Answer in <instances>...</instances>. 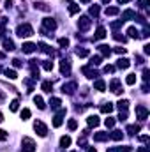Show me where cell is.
<instances>
[{
	"label": "cell",
	"mask_w": 150,
	"mask_h": 152,
	"mask_svg": "<svg viewBox=\"0 0 150 152\" xmlns=\"http://www.w3.org/2000/svg\"><path fill=\"white\" fill-rule=\"evenodd\" d=\"M21 119H23V120L30 119V110H27V108H23V110H21Z\"/></svg>",
	"instance_id": "cell-43"
},
{
	"label": "cell",
	"mask_w": 150,
	"mask_h": 152,
	"mask_svg": "<svg viewBox=\"0 0 150 152\" xmlns=\"http://www.w3.org/2000/svg\"><path fill=\"white\" fill-rule=\"evenodd\" d=\"M118 14V7H108L106 9V16H115Z\"/></svg>",
	"instance_id": "cell-36"
},
{
	"label": "cell",
	"mask_w": 150,
	"mask_h": 152,
	"mask_svg": "<svg viewBox=\"0 0 150 152\" xmlns=\"http://www.w3.org/2000/svg\"><path fill=\"white\" fill-rule=\"evenodd\" d=\"M139 129H141V126H139V124L127 126V133H129V135H136V133H139Z\"/></svg>",
	"instance_id": "cell-20"
},
{
	"label": "cell",
	"mask_w": 150,
	"mask_h": 152,
	"mask_svg": "<svg viewBox=\"0 0 150 152\" xmlns=\"http://www.w3.org/2000/svg\"><path fill=\"white\" fill-rule=\"evenodd\" d=\"M131 18H136V13L133 11V9H127V11L122 13V21H125V19H131Z\"/></svg>",
	"instance_id": "cell-14"
},
{
	"label": "cell",
	"mask_w": 150,
	"mask_h": 152,
	"mask_svg": "<svg viewBox=\"0 0 150 152\" xmlns=\"http://www.w3.org/2000/svg\"><path fill=\"white\" fill-rule=\"evenodd\" d=\"M138 152H150V149H148V147H139Z\"/></svg>",
	"instance_id": "cell-55"
},
{
	"label": "cell",
	"mask_w": 150,
	"mask_h": 152,
	"mask_svg": "<svg viewBox=\"0 0 150 152\" xmlns=\"http://www.w3.org/2000/svg\"><path fill=\"white\" fill-rule=\"evenodd\" d=\"M2 120H4V115H2V111H0V122H2Z\"/></svg>",
	"instance_id": "cell-61"
},
{
	"label": "cell",
	"mask_w": 150,
	"mask_h": 152,
	"mask_svg": "<svg viewBox=\"0 0 150 152\" xmlns=\"http://www.w3.org/2000/svg\"><path fill=\"white\" fill-rule=\"evenodd\" d=\"M127 34H129V37H133V39H139V32L134 27H129L127 28Z\"/></svg>",
	"instance_id": "cell-23"
},
{
	"label": "cell",
	"mask_w": 150,
	"mask_h": 152,
	"mask_svg": "<svg viewBox=\"0 0 150 152\" xmlns=\"http://www.w3.org/2000/svg\"><path fill=\"white\" fill-rule=\"evenodd\" d=\"M108 138H109L108 133H95V135H94V140H95V141H106Z\"/></svg>",
	"instance_id": "cell-17"
},
{
	"label": "cell",
	"mask_w": 150,
	"mask_h": 152,
	"mask_svg": "<svg viewBox=\"0 0 150 152\" xmlns=\"http://www.w3.org/2000/svg\"><path fill=\"white\" fill-rule=\"evenodd\" d=\"M118 4H127V2H131V0H117Z\"/></svg>",
	"instance_id": "cell-58"
},
{
	"label": "cell",
	"mask_w": 150,
	"mask_h": 152,
	"mask_svg": "<svg viewBox=\"0 0 150 152\" xmlns=\"http://www.w3.org/2000/svg\"><path fill=\"white\" fill-rule=\"evenodd\" d=\"M79 2H83V4H88V2H90V0H79Z\"/></svg>",
	"instance_id": "cell-62"
},
{
	"label": "cell",
	"mask_w": 150,
	"mask_h": 152,
	"mask_svg": "<svg viewBox=\"0 0 150 152\" xmlns=\"http://www.w3.org/2000/svg\"><path fill=\"white\" fill-rule=\"evenodd\" d=\"M9 108H11V111H18V108H19V101H18V99H14Z\"/></svg>",
	"instance_id": "cell-41"
},
{
	"label": "cell",
	"mask_w": 150,
	"mask_h": 152,
	"mask_svg": "<svg viewBox=\"0 0 150 152\" xmlns=\"http://www.w3.org/2000/svg\"><path fill=\"white\" fill-rule=\"evenodd\" d=\"M78 88V85H76V82H71V83H65L64 87H62V92L64 94H69V96H71V94H74V90Z\"/></svg>",
	"instance_id": "cell-6"
},
{
	"label": "cell",
	"mask_w": 150,
	"mask_h": 152,
	"mask_svg": "<svg viewBox=\"0 0 150 152\" xmlns=\"http://www.w3.org/2000/svg\"><path fill=\"white\" fill-rule=\"evenodd\" d=\"M127 119V110L125 111H120V115H118V120H125Z\"/></svg>",
	"instance_id": "cell-50"
},
{
	"label": "cell",
	"mask_w": 150,
	"mask_h": 152,
	"mask_svg": "<svg viewBox=\"0 0 150 152\" xmlns=\"http://www.w3.org/2000/svg\"><path fill=\"white\" fill-rule=\"evenodd\" d=\"M13 66H14V67H21V60H19V58H14V60H13Z\"/></svg>",
	"instance_id": "cell-52"
},
{
	"label": "cell",
	"mask_w": 150,
	"mask_h": 152,
	"mask_svg": "<svg viewBox=\"0 0 150 152\" xmlns=\"http://www.w3.org/2000/svg\"><path fill=\"white\" fill-rule=\"evenodd\" d=\"M99 52L103 53V57H109V55H111V50H109V46H106V44L99 46Z\"/></svg>",
	"instance_id": "cell-21"
},
{
	"label": "cell",
	"mask_w": 150,
	"mask_h": 152,
	"mask_svg": "<svg viewBox=\"0 0 150 152\" xmlns=\"http://www.w3.org/2000/svg\"><path fill=\"white\" fill-rule=\"evenodd\" d=\"M88 152H97V150H95V149H92V147H90V149H88Z\"/></svg>",
	"instance_id": "cell-60"
},
{
	"label": "cell",
	"mask_w": 150,
	"mask_h": 152,
	"mask_svg": "<svg viewBox=\"0 0 150 152\" xmlns=\"http://www.w3.org/2000/svg\"><path fill=\"white\" fill-rule=\"evenodd\" d=\"M67 126H69V129H71V131H74V129L78 127V122H76L74 119H71V120H69V124H67Z\"/></svg>",
	"instance_id": "cell-45"
},
{
	"label": "cell",
	"mask_w": 150,
	"mask_h": 152,
	"mask_svg": "<svg viewBox=\"0 0 150 152\" xmlns=\"http://www.w3.org/2000/svg\"><path fill=\"white\" fill-rule=\"evenodd\" d=\"M109 138L115 140V141H120V140L124 138V133H122V131H113V133L109 135Z\"/></svg>",
	"instance_id": "cell-24"
},
{
	"label": "cell",
	"mask_w": 150,
	"mask_h": 152,
	"mask_svg": "<svg viewBox=\"0 0 150 152\" xmlns=\"http://www.w3.org/2000/svg\"><path fill=\"white\" fill-rule=\"evenodd\" d=\"M99 122H101V120H99V117H97V115H90V117L87 119L88 127H95V126H99Z\"/></svg>",
	"instance_id": "cell-10"
},
{
	"label": "cell",
	"mask_w": 150,
	"mask_h": 152,
	"mask_svg": "<svg viewBox=\"0 0 150 152\" xmlns=\"http://www.w3.org/2000/svg\"><path fill=\"white\" fill-rule=\"evenodd\" d=\"M101 111H103V113H111V111H113V104L111 103H104L101 106Z\"/></svg>",
	"instance_id": "cell-25"
},
{
	"label": "cell",
	"mask_w": 150,
	"mask_h": 152,
	"mask_svg": "<svg viewBox=\"0 0 150 152\" xmlns=\"http://www.w3.org/2000/svg\"><path fill=\"white\" fill-rule=\"evenodd\" d=\"M106 37V28L104 27H99L95 30V39H104Z\"/></svg>",
	"instance_id": "cell-22"
},
{
	"label": "cell",
	"mask_w": 150,
	"mask_h": 152,
	"mask_svg": "<svg viewBox=\"0 0 150 152\" xmlns=\"http://www.w3.org/2000/svg\"><path fill=\"white\" fill-rule=\"evenodd\" d=\"M143 52H145V53H147V55H148V53H150V44H145V48H143Z\"/></svg>",
	"instance_id": "cell-56"
},
{
	"label": "cell",
	"mask_w": 150,
	"mask_h": 152,
	"mask_svg": "<svg viewBox=\"0 0 150 152\" xmlns=\"http://www.w3.org/2000/svg\"><path fill=\"white\" fill-rule=\"evenodd\" d=\"M34 5H35V9H39V11H44V13H48V11H49V7H48L46 4H43V2H35Z\"/></svg>",
	"instance_id": "cell-32"
},
{
	"label": "cell",
	"mask_w": 150,
	"mask_h": 152,
	"mask_svg": "<svg viewBox=\"0 0 150 152\" xmlns=\"http://www.w3.org/2000/svg\"><path fill=\"white\" fill-rule=\"evenodd\" d=\"M148 4H150L148 0H138V5L141 7V9H147V7H148Z\"/></svg>",
	"instance_id": "cell-46"
},
{
	"label": "cell",
	"mask_w": 150,
	"mask_h": 152,
	"mask_svg": "<svg viewBox=\"0 0 150 152\" xmlns=\"http://www.w3.org/2000/svg\"><path fill=\"white\" fill-rule=\"evenodd\" d=\"M43 90H44V92H51V90H53V85H51V82H43Z\"/></svg>",
	"instance_id": "cell-34"
},
{
	"label": "cell",
	"mask_w": 150,
	"mask_h": 152,
	"mask_svg": "<svg viewBox=\"0 0 150 152\" xmlns=\"http://www.w3.org/2000/svg\"><path fill=\"white\" fill-rule=\"evenodd\" d=\"M125 52H127L125 48H115V53H118V55H124Z\"/></svg>",
	"instance_id": "cell-51"
},
{
	"label": "cell",
	"mask_w": 150,
	"mask_h": 152,
	"mask_svg": "<svg viewBox=\"0 0 150 152\" xmlns=\"http://www.w3.org/2000/svg\"><path fill=\"white\" fill-rule=\"evenodd\" d=\"M136 117L139 119V120H147V117H148V110L145 108V106H136Z\"/></svg>",
	"instance_id": "cell-5"
},
{
	"label": "cell",
	"mask_w": 150,
	"mask_h": 152,
	"mask_svg": "<svg viewBox=\"0 0 150 152\" xmlns=\"http://www.w3.org/2000/svg\"><path fill=\"white\" fill-rule=\"evenodd\" d=\"M90 14H92V16H97L99 14V5H92V7H90V11H88Z\"/></svg>",
	"instance_id": "cell-44"
},
{
	"label": "cell",
	"mask_w": 150,
	"mask_h": 152,
	"mask_svg": "<svg viewBox=\"0 0 150 152\" xmlns=\"http://www.w3.org/2000/svg\"><path fill=\"white\" fill-rule=\"evenodd\" d=\"M81 71H83V74H85L87 78H95V76H99V74L95 73V71H94L92 67H88V66H85V67H83Z\"/></svg>",
	"instance_id": "cell-11"
},
{
	"label": "cell",
	"mask_w": 150,
	"mask_h": 152,
	"mask_svg": "<svg viewBox=\"0 0 150 152\" xmlns=\"http://www.w3.org/2000/svg\"><path fill=\"white\" fill-rule=\"evenodd\" d=\"M101 2H103V4H109V0H101Z\"/></svg>",
	"instance_id": "cell-63"
},
{
	"label": "cell",
	"mask_w": 150,
	"mask_h": 152,
	"mask_svg": "<svg viewBox=\"0 0 150 152\" xmlns=\"http://www.w3.org/2000/svg\"><path fill=\"white\" fill-rule=\"evenodd\" d=\"M21 152H35V143H34L32 138H28V136L23 138V149H21Z\"/></svg>",
	"instance_id": "cell-2"
},
{
	"label": "cell",
	"mask_w": 150,
	"mask_h": 152,
	"mask_svg": "<svg viewBox=\"0 0 150 152\" xmlns=\"http://www.w3.org/2000/svg\"><path fill=\"white\" fill-rule=\"evenodd\" d=\"M131 147H117V149H109V152H131Z\"/></svg>",
	"instance_id": "cell-35"
},
{
	"label": "cell",
	"mask_w": 150,
	"mask_h": 152,
	"mask_svg": "<svg viewBox=\"0 0 150 152\" xmlns=\"http://www.w3.org/2000/svg\"><path fill=\"white\" fill-rule=\"evenodd\" d=\"M148 78H150V71L148 69H143V80H145V82H148Z\"/></svg>",
	"instance_id": "cell-48"
},
{
	"label": "cell",
	"mask_w": 150,
	"mask_h": 152,
	"mask_svg": "<svg viewBox=\"0 0 150 152\" xmlns=\"http://www.w3.org/2000/svg\"><path fill=\"white\" fill-rule=\"evenodd\" d=\"M73 152H78V150H73Z\"/></svg>",
	"instance_id": "cell-64"
},
{
	"label": "cell",
	"mask_w": 150,
	"mask_h": 152,
	"mask_svg": "<svg viewBox=\"0 0 150 152\" xmlns=\"http://www.w3.org/2000/svg\"><path fill=\"white\" fill-rule=\"evenodd\" d=\"M139 141H148V136L147 135H141V136H139Z\"/></svg>",
	"instance_id": "cell-57"
},
{
	"label": "cell",
	"mask_w": 150,
	"mask_h": 152,
	"mask_svg": "<svg viewBox=\"0 0 150 152\" xmlns=\"http://www.w3.org/2000/svg\"><path fill=\"white\" fill-rule=\"evenodd\" d=\"M49 104H51V108H60L62 101H60L58 97H51V99H49Z\"/></svg>",
	"instance_id": "cell-31"
},
{
	"label": "cell",
	"mask_w": 150,
	"mask_h": 152,
	"mask_svg": "<svg viewBox=\"0 0 150 152\" xmlns=\"http://www.w3.org/2000/svg\"><path fill=\"white\" fill-rule=\"evenodd\" d=\"M37 46L34 44V43H25L23 46H21V50H23V53H32L34 50H35Z\"/></svg>",
	"instance_id": "cell-13"
},
{
	"label": "cell",
	"mask_w": 150,
	"mask_h": 152,
	"mask_svg": "<svg viewBox=\"0 0 150 152\" xmlns=\"http://www.w3.org/2000/svg\"><path fill=\"white\" fill-rule=\"evenodd\" d=\"M88 53H90V52H88L87 48H78V50H76V55H78V57H88Z\"/></svg>",
	"instance_id": "cell-33"
},
{
	"label": "cell",
	"mask_w": 150,
	"mask_h": 152,
	"mask_svg": "<svg viewBox=\"0 0 150 152\" xmlns=\"http://www.w3.org/2000/svg\"><path fill=\"white\" fill-rule=\"evenodd\" d=\"M4 48L7 50V52H13V50H14V43L11 41V39H5V41H4Z\"/></svg>",
	"instance_id": "cell-29"
},
{
	"label": "cell",
	"mask_w": 150,
	"mask_h": 152,
	"mask_svg": "<svg viewBox=\"0 0 150 152\" xmlns=\"http://www.w3.org/2000/svg\"><path fill=\"white\" fill-rule=\"evenodd\" d=\"M34 103L37 104V108H39V110H44V108H46V104H44V101H43V97H41V96H35V97H34Z\"/></svg>",
	"instance_id": "cell-19"
},
{
	"label": "cell",
	"mask_w": 150,
	"mask_h": 152,
	"mask_svg": "<svg viewBox=\"0 0 150 152\" xmlns=\"http://www.w3.org/2000/svg\"><path fill=\"white\" fill-rule=\"evenodd\" d=\"M78 27H79V30H88L90 28V18L88 16H81L79 21H78Z\"/></svg>",
	"instance_id": "cell-7"
},
{
	"label": "cell",
	"mask_w": 150,
	"mask_h": 152,
	"mask_svg": "<svg viewBox=\"0 0 150 152\" xmlns=\"http://www.w3.org/2000/svg\"><path fill=\"white\" fill-rule=\"evenodd\" d=\"M60 73L62 74L71 73V64H69V60H62V62H60Z\"/></svg>",
	"instance_id": "cell-9"
},
{
	"label": "cell",
	"mask_w": 150,
	"mask_h": 152,
	"mask_svg": "<svg viewBox=\"0 0 150 152\" xmlns=\"http://www.w3.org/2000/svg\"><path fill=\"white\" fill-rule=\"evenodd\" d=\"M129 66H131V62H129L127 58H118L117 60V67H120V69H127Z\"/></svg>",
	"instance_id": "cell-15"
},
{
	"label": "cell",
	"mask_w": 150,
	"mask_h": 152,
	"mask_svg": "<svg viewBox=\"0 0 150 152\" xmlns=\"http://www.w3.org/2000/svg\"><path fill=\"white\" fill-rule=\"evenodd\" d=\"M78 145H87V140H85V136H83V138H78Z\"/></svg>",
	"instance_id": "cell-54"
},
{
	"label": "cell",
	"mask_w": 150,
	"mask_h": 152,
	"mask_svg": "<svg viewBox=\"0 0 150 152\" xmlns=\"http://www.w3.org/2000/svg\"><path fill=\"white\" fill-rule=\"evenodd\" d=\"M103 62V57H99V55H95V57H92V58H90V66H99V64H101Z\"/></svg>",
	"instance_id": "cell-27"
},
{
	"label": "cell",
	"mask_w": 150,
	"mask_h": 152,
	"mask_svg": "<svg viewBox=\"0 0 150 152\" xmlns=\"http://www.w3.org/2000/svg\"><path fill=\"white\" fill-rule=\"evenodd\" d=\"M2 101H4V94H2V92H0V103H2Z\"/></svg>",
	"instance_id": "cell-59"
},
{
	"label": "cell",
	"mask_w": 150,
	"mask_h": 152,
	"mask_svg": "<svg viewBox=\"0 0 150 152\" xmlns=\"http://www.w3.org/2000/svg\"><path fill=\"white\" fill-rule=\"evenodd\" d=\"M69 145H71V138H69V136H62V138H60V147H69Z\"/></svg>",
	"instance_id": "cell-28"
},
{
	"label": "cell",
	"mask_w": 150,
	"mask_h": 152,
	"mask_svg": "<svg viewBox=\"0 0 150 152\" xmlns=\"http://www.w3.org/2000/svg\"><path fill=\"white\" fill-rule=\"evenodd\" d=\"M127 106H129V101H127V99H120V101H118V110H120V111H125Z\"/></svg>",
	"instance_id": "cell-26"
},
{
	"label": "cell",
	"mask_w": 150,
	"mask_h": 152,
	"mask_svg": "<svg viewBox=\"0 0 150 152\" xmlns=\"http://www.w3.org/2000/svg\"><path fill=\"white\" fill-rule=\"evenodd\" d=\"M43 67H44L46 71H51V69H53V62H51V60H44V62H43Z\"/></svg>",
	"instance_id": "cell-40"
},
{
	"label": "cell",
	"mask_w": 150,
	"mask_h": 152,
	"mask_svg": "<svg viewBox=\"0 0 150 152\" xmlns=\"http://www.w3.org/2000/svg\"><path fill=\"white\" fill-rule=\"evenodd\" d=\"M104 124H106V127H113V126H115V119H111V117H108V119L104 120Z\"/></svg>",
	"instance_id": "cell-42"
},
{
	"label": "cell",
	"mask_w": 150,
	"mask_h": 152,
	"mask_svg": "<svg viewBox=\"0 0 150 152\" xmlns=\"http://www.w3.org/2000/svg\"><path fill=\"white\" fill-rule=\"evenodd\" d=\"M94 88L99 90V92H104V88H106V83L103 82V80H95V83H94Z\"/></svg>",
	"instance_id": "cell-16"
},
{
	"label": "cell",
	"mask_w": 150,
	"mask_h": 152,
	"mask_svg": "<svg viewBox=\"0 0 150 152\" xmlns=\"http://www.w3.org/2000/svg\"><path fill=\"white\" fill-rule=\"evenodd\" d=\"M58 44H60V48H67L69 46V39L67 37H60L58 39Z\"/></svg>",
	"instance_id": "cell-38"
},
{
	"label": "cell",
	"mask_w": 150,
	"mask_h": 152,
	"mask_svg": "<svg viewBox=\"0 0 150 152\" xmlns=\"http://www.w3.org/2000/svg\"><path fill=\"white\" fill-rule=\"evenodd\" d=\"M109 88H111V92H115V94H120V92H122V88H120V82H118V80H113V82L109 83Z\"/></svg>",
	"instance_id": "cell-12"
},
{
	"label": "cell",
	"mask_w": 150,
	"mask_h": 152,
	"mask_svg": "<svg viewBox=\"0 0 150 152\" xmlns=\"http://www.w3.org/2000/svg\"><path fill=\"white\" fill-rule=\"evenodd\" d=\"M125 83H127V85H134V83H136V74H127Z\"/></svg>",
	"instance_id": "cell-37"
},
{
	"label": "cell",
	"mask_w": 150,
	"mask_h": 152,
	"mask_svg": "<svg viewBox=\"0 0 150 152\" xmlns=\"http://www.w3.org/2000/svg\"><path fill=\"white\" fill-rule=\"evenodd\" d=\"M113 71H115L113 66H106V67H104V73H113Z\"/></svg>",
	"instance_id": "cell-53"
},
{
	"label": "cell",
	"mask_w": 150,
	"mask_h": 152,
	"mask_svg": "<svg viewBox=\"0 0 150 152\" xmlns=\"http://www.w3.org/2000/svg\"><path fill=\"white\" fill-rule=\"evenodd\" d=\"M34 129L37 131L39 136H46V135H48V127L44 126V122H41V120H37V122L34 124Z\"/></svg>",
	"instance_id": "cell-3"
},
{
	"label": "cell",
	"mask_w": 150,
	"mask_h": 152,
	"mask_svg": "<svg viewBox=\"0 0 150 152\" xmlns=\"http://www.w3.org/2000/svg\"><path fill=\"white\" fill-rule=\"evenodd\" d=\"M4 73H5V76H7L9 80H16V78H18V74H16V71H13V69H5Z\"/></svg>",
	"instance_id": "cell-30"
},
{
	"label": "cell",
	"mask_w": 150,
	"mask_h": 152,
	"mask_svg": "<svg viewBox=\"0 0 150 152\" xmlns=\"http://www.w3.org/2000/svg\"><path fill=\"white\" fill-rule=\"evenodd\" d=\"M43 25H44V28H48V30H55V28H57V21H55V19H51V18H44V19H43Z\"/></svg>",
	"instance_id": "cell-8"
},
{
	"label": "cell",
	"mask_w": 150,
	"mask_h": 152,
	"mask_svg": "<svg viewBox=\"0 0 150 152\" xmlns=\"http://www.w3.org/2000/svg\"><path fill=\"white\" fill-rule=\"evenodd\" d=\"M113 37H115V39H117V41H122V43H125V41H127V39H125V37H124V35H120V34H115V35H113Z\"/></svg>",
	"instance_id": "cell-49"
},
{
	"label": "cell",
	"mask_w": 150,
	"mask_h": 152,
	"mask_svg": "<svg viewBox=\"0 0 150 152\" xmlns=\"http://www.w3.org/2000/svg\"><path fill=\"white\" fill-rule=\"evenodd\" d=\"M5 140H7V133L4 129H0V141H5Z\"/></svg>",
	"instance_id": "cell-47"
},
{
	"label": "cell",
	"mask_w": 150,
	"mask_h": 152,
	"mask_svg": "<svg viewBox=\"0 0 150 152\" xmlns=\"http://www.w3.org/2000/svg\"><path fill=\"white\" fill-rule=\"evenodd\" d=\"M16 34H18V37H30L34 34V28L30 27L28 23H25V25H19L16 28Z\"/></svg>",
	"instance_id": "cell-1"
},
{
	"label": "cell",
	"mask_w": 150,
	"mask_h": 152,
	"mask_svg": "<svg viewBox=\"0 0 150 152\" xmlns=\"http://www.w3.org/2000/svg\"><path fill=\"white\" fill-rule=\"evenodd\" d=\"M79 11V5L78 4H71V5H69V14H76Z\"/></svg>",
	"instance_id": "cell-39"
},
{
	"label": "cell",
	"mask_w": 150,
	"mask_h": 152,
	"mask_svg": "<svg viewBox=\"0 0 150 152\" xmlns=\"http://www.w3.org/2000/svg\"><path fill=\"white\" fill-rule=\"evenodd\" d=\"M64 117H65V108H62L58 111V113L55 115V119H53V126L55 127H60L62 126V122H64Z\"/></svg>",
	"instance_id": "cell-4"
},
{
	"label": "cell",
	"mask_w": 150,
	"mask_h": 152,
	"mask_svg": "<svg viewBox=\"0 0 150 152\" xmlns=\"http://www.w3.org/2000/svg\"><path fill=\"white\" fill-rule=\"evenodd\" d=\"M39 48H41V52H43V53L53 55V50H51V46H48V44H44V43H39Z\"/></svg>",
	"instance_id": "cell-18"
}]
</instances>
